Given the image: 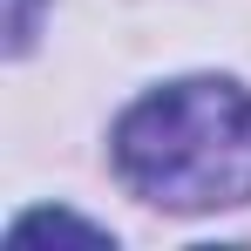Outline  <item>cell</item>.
<instances>
[{"label": "cell", "instance_id": "obj_2", "mask_svg": "<svg viewBox=\"0 0 251 251\" xmlns=\"http://www.w3.org/2000/svg\"><path fill=\"white\" fill-rule=\"evenodd\" d=\"M7 41H14V54L34 41V0H14V21H7Z\"/></svg>", "mask_w": 251, "mask_h": 251}, {"label": "cell", "instance_id": "obj_1", "mask_svg": "<svg viewBox=\"0 0 251 251\" xmlns=\"http://www.w3.org/2000/svg\"><path fill=\"white\" fill-rule=\"evenodd\" d=\"M116 170L163 210L251 204V88L197 75L143 95L116 123Z\"/></svg>", "mask_w": 251, "mask_h": 251}]
</instances>
